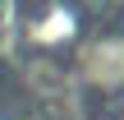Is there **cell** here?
<instances>
[{"mask_svg": "<svg viewBox=\"0 0 124 120\" xmlns=\"http://www.w3.org/2000/svg\"><path fill=\"white\" fill-rule=\"evenodd\" d=\"M78 74H83L87 88L120 92L124 88V32H101V37L83 42V51H78Z\"/></svg>", "mask_w": 124, "mask_h": 120, "instance_id": "obj_1", "label": "cell"}, {"mask_svg": "<svg viewBox=\"0 0 124 120\" xmlns=\"http://www.w3.org/2000/svg\"><path fill=\"white\" fill-rule=\"evenodd\" d=\"M23 83H28L37 97H60V92L69 88V74H64V65H60L51 51H37V55H28V65H23Z\"/></svg>", "mask_w": 124, "mask_h": 120, "instance_id": "obj_3", "label": "cell"}, {"mask_svg": "<svg viewBox=\"0 0 124 120\" xmlns=\"http://www.w3.org/2000/svg\"><path fill=\"white\" fill-rule=\"evenodd\" d=\"M78 28H83V23H78V9H74L69 0H51V5L28 23V37H32L37 51H51V55H55L60 46H74V42H78Z\"/></svg>", "mask_w": 124, "mask_h": 120, "instance_id": "obj_2", "label": "cell"}]
</instances>
